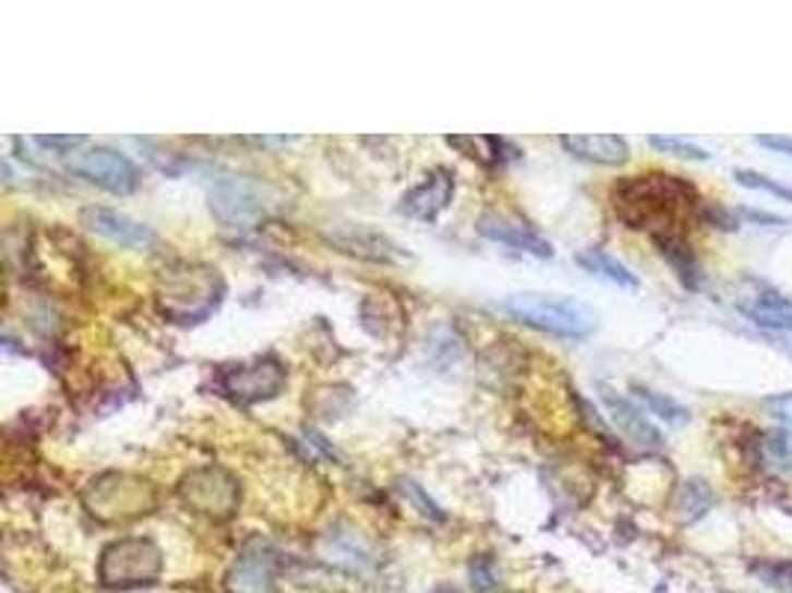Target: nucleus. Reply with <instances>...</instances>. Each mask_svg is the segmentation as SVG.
Segmentation results:
<instances>
[{
    "mask_svg": "<svg viewBox=\"0 0 792 593\" xmlns=\"http://www.w3.org/2000/svg\"><path fill=\"white\" fill-rule=\"evenodd\" d=\"M81 220L89 232L101 234L107 241H117L122 246H134V250H143V246L155 244V232L148 229L146 222L134 220L128 214H119L113 208H101V205H89L81 214Z\"/></svg>",
    "mask_w": 792,
    "mask_h": 593,
    "instance_id": "1a4fd4ad",
    "label": "nucleus"
},
{
    "mask_svg": "<svg viewBox=\"0 0 792 593\" xmlns=\"http://www.w3.org/2000/svg\"><path fill=\"white\" fill-rule=\"evenodd\" d=\"M614 211L629 229H650V234H671L683 208L697 205V191L676 176H633L614 187Z\"/></svg>",
    "mask_w": 792,
    "mask_h": 593,
    "instance_id": "f257e3e1",
    "label": "nucleus"
},
{
    "mask_svg": "<svg viewBox=\"0 0 792 593\" xmlns=\"http://www.w3.org/2000/svg\"><path fill=\"white\" fill-rule=\"evenodd\" d=\"M576 262H579L588 274L593 276H602V279H609L612 286H621V288H638V276L629 270L626 265H621L614 255H609L605 250H581L576 255Z\"/></svg>",
    "mask_w": 792,
    "mask_h": 593,
    "instance_id": "dca6fc26",
    "label": "nucleus"
},
{
    "mask_svg": "<svg viewBox=\"0 0 792 593\" xmlns=\"http://www.w3.org/2000/svg\"><path fill=\"white\" fill-rule=\"evenodd\" d=\"M635 398L645 403L647 410L659 419H665L671 424H686L688 422V410L686 407H680L676 401L665 398V395L653 392V389H641V386H635Z\"/></svg>",
    "mask_w": 792,
    "mask_h": 593,
    "instance_id": "aec40b11",
    "label": "nucleus"
},
{
    "mask_svg": "<svg viewBox=\"0 0 792 593\" xmlns=\"http://www.w3.org/2000/svg\"><path fill=\"white\" fill-rule=\"evenodd\" d=\"M286 386V368L271 356L264 360L243 362V365H232L220 374V389L232 401L238 403H255L276 398Z\"/></svg>",
    "mask_w": 792,
    "mask_h": 593,
    "instance_id": "423d86ee",
    "label": "nucleus"
},
{
    "mask_svg": "<svg viewBox=\"0 0 792 593\" xmlns=\"http://www.w3.org/2000/svg\"><path fill=\"white\" fill-rule=\"evenodd\" d=\"M790 591H792V576H790Z\"/></svg>",
    "mask_w": 792,
    "mask_h": 593,
    "instance_id": "cd10ccee",
    "label": "nucleus"
},
{
    "mask_svg": "<svg viewBox=\"0 0 792 593\" xmlns=\"http://www.w3.org/2000/svg\"><path fill=\"white\" fill-rule=\"evenodd\" d=\"M763 460L769 463V469L775 472H781V475H790L792 477V434L790 431H769V434L763 436Z\"/></svg>",
    "mask_w": 792,
    "mask_h": 593,
    "instance_id": "6ab92c4d",
    "label": "nucleus"
},
{
    "mask_svg": "<svg viewBox=\"0 0 792 593\" xmlns=\"http://www.w3.org/2000/svg\"><path fill=\"white\" fill-rule=\"evenodd\" d=\"M754 143L763 148H771L778 155H787L792 160V137H783V134H760V137H754Z\"/></svg>",
    "mask_w": 792,
    "mask_h": 593,
    "instance_id": "b1692460",
    "label": "nucleus"
},
{
    "mask_svg": "<svg viewBox=\"0 0 792 593\" xmlns=\"http://www.w3.org/2000/svg\"><path fill=\"white\" fill-rule=\"evenodd\" d=\"M223 279L214 267L181 265L160 279L158 306L176 324H200L220 306Z\"/></svg>",
    "mask_w": 792,
    "mask_h": 593,
    "instance_id": "f03ea898",
    "label": "nucleus"
},
{
    "mask_svg": "<svg viewBox=\"0 0 792 593\" xmlns=\"http://www.w3.org/2000/svg\"><path fill=\"white\" fill-rule=\"evenodd\" d=\"M452 196H455V176L448 170H433L419 187L404 193L401 211L407 217H416V220L431 222L448 208Z\"/></svg>",
    "mask_w": 792,
    "mask_h": 593,
    "instance_id": "9b49d317",
    "label": "nucleus"
},
{
    "mask_svg": "<svg viewBox=\"0 0 792 593\" xmlns=\"http://www.w3.org/2000/svg\"><path fill=\"white\" fill-rule=\"evenodd\" d=\"M445 143L452 148H457L464 158L478 160L484 167H496L502 160V140L499 137H487V134H469V137H445Z\"/></svg>",
    "mask_w": 792,
    "mask_h": 593,
    "instance_id": "f3484780",
    "label": "nucleus"
},
{
    "mask_svg": "<svg viewBox=\"0 0 792 593\" xmlns=\"http://www.w3.org/2000/svg\"><path fill=\"white\" fill-rule=\"evenodd\" d=\"M561 146L571 155L602 167H617L629 158V143L617 134H600V137H561Z\"/></svg>",
    "mask_w": 792,
    "mask_h": 593,
    "instance_id": "4468645a",
    "label": "nucleus"
},
{
    "mask_svg": "<svg viewBox=\"0 0 792 593\" xmlns=\"http://www.w3.org/2000/svg\"><path fill=\"white\" fill-rule=\"evenodd\" d=\"M653 244L659 246V253L665 255V262L674 267L676 279L688 288V291H697L700 282H704V274H700V262H697L695 250L688 246V241L680 232L671 234H653Z\"/></svg>",
    "mask_w": 792,
    "mask_h": 593,
    "instance_id": "2eb2a0df",
    "label": "nucleus"
},
{
    "mask_svg": "<svg viewBox=\"0 0 792 593\" xmlns=\"http://www.w3.org/2000/svg\"><path fill=\"white\" fill-rule=\"evenodd\" d=\"M600 398H602V403L609 407L612 422L617 424L626 436H633L635 443H641V445H653V448L662 445V434H659L653 424L647 422L645 413H641V410H635L633 403L626 401V398L614 395L609 386H600Z\"/></svg>",
    "mask_w": 792,
    "mask_h": 593,
    "instance_id": "ddd939ff",
    "label": "nucleus"
},
{
    "mask_svg": "<svg viewBox=\"0 0 792 593\" xmlns=\"http://www.w3.org/2000/svg\"><path fill=\"white\" fill-rule=\"evenodd\" d=\"M712 489H709L707 481H686L683 487H680V496H676V510H680V519L683 522H695L712 508Z\"/></svg>",
    "mask_w": 792,
    "mask_h": 593,
    "instance_id": "a211bd4d",
    "label": "nucleus"
},
{
    "mask_svg": "<svg viewBox=\"0 0 792 593\" xmlns=\"http://www.w3.org/2000/svg\"><path fill=\"white\" fill-rule=\"evenodd\" d=\"M407 493H410V496L416 498V501H419V505H422L424 513H431V517L440 519V508H436V505H433L431 498L424 496L422 489H419V484H412V481H407Z\"/></svg>",
    "mask_w": 792,
    "mask_h": 593,
    "instance_id": "bb28decb",
    "label": "nucleus"
},
{
    "mask_svg": "<svg viewBox=\"0 0 792 593\" xmlns=\"http://www.w3.org/2000/svg\"><path fill=\"white\" fill-rule=\"evenodd\" d=\"M733 176H736V181H740L742 187H748V191H763V193H771V196H778V199L792 202L790 184H781V181L766 179V176H760V172H754V170H736Z\"/></svg>",
    "mask_w": 792,
    "mask_h": 593,
    "instance_id": "4be33fe9",
    "label": "nucleus"
},
{
    "mask_svg": "<svg viewBox=\"0 0 792 593\" xmlns=\"http://www.w3.org/2000/svg\"><path fill=\"white\" fill-rule=\"evenodd\" d=\"M650 146L659 148V152H668V155H676V158H692V160H709L707 148H700L692 140L683 137H650L647 140Z\"/></svg>",
    "mask_w": 792,
    "mask_h": 593,
    "instance_id": "5701e85b",
    "label": "nucleus"
},
{
    "mask_svg": "<svg viewBox=\"0 0 792 593\" xmlns=\"http://www.w3.org/2000/svg\"><path fill=\"white\" fill-rule=\"evenodd\" d=\"M274 552L255 543L235 561V567L226 576L229 593H271L274 591Z\"/></svg>",
    "mask_w": 792,
    "mask_h": 593,
    "instance_id": "f8f14e48",
    "label": "nucleus"
},
{
    "mask_svg": "<svg viewBox=\"0 0 792 593\" xmlns=\"http://www.w3.org/2000/svg\"><path fill=\"white\" fill-rule=\"evenodd\" d=\"M212 211L220 217L226 226H250L262 217V193L255 184L238 176H217L208 187Z\"/></svg>",
    "mask_w": 792,
    "mask_h": 593,
    "instance_id": "6e6552de",
    "label": "nucleus"
},
{
    "mask_svg": "<svg viewBox=\"0 0 792 593\" xmlns=\"http://www.w3.org/2000/svg\"><path fill=\"white\" fill-rule=\"evenodd\" d=\"M36 143L45 148H57V152H65V155H72L74 146H81L84 137H36Z\"/></svg>",
    "mask_w": 792,
    "mask_h": 593,
    "instance_id": "393cba45",
    "label": "nucleus"
},
{
    "mask_svg": "<svg viewBox=\"0 0 792 593\" xmlns=\"http://www.w3.org/2000/svg\"><path fill=\"white\" fill-rule=\"evenodd\" d=\"M507 315L540 329L552 332L561 339H585L597 327V315L581 300L561 294H538V291H523V294H507L502 300Z\"/></svg>",
    "mask_w": 792,
    "mask_h": 593,
    "instance_id": "7ed1b4c3",
    "label": "nucleus"
},
{
    "mask_svg": "<svg viewBox=\"0 0 792 593\" xmlns=\"http://www.w3.org/2000/svg\"><path fill=\"white\" fill-rule=\"evenodd\" d=\"M736 214H740V217H748V220L754 222H763V226H790V220H783V217L769 211H751V208H742V211Z\"/></svg>",
    "mask_w": 792,
    "mask_h": 593,
    "instance_id": "a878e982",
    "label": "nucleus"
},
{
    "mask_svg": "<svg viewBox=\"0 0 792 593\" xmlns=\"http://www.w3.org/2000/svg\"><path fill=\"white\" fill-rule=\"evenodd\" d=\"M65 167L81 176V179L93 181L98 187H105L110 193H131L137 187V167L131 160L117 152V148L107 146H93L84 148V152H74L72 158L65 160Z\"/></svg>",
    "mask_w": 792,
    "mask_h": 593,
    "instance_id": "39448f33",
    "label": "nucleus"
},
{
    "mask_svg": "<svg viewBox=\"0 0 792 593\" xmlns=\"http://www.w3.org/2000/svg\"><path fill=\"white\" fill-rule=\"evenodd\" d=\"M181 496L202 513L232 517L235 510H238V501H241V487H238V481L229 472L208 467L184 477Z\"/></svg>",
    "mask_w": 792,
    "mask_h": 593,
    "instance_id": "0eeeda50",
    "label": "nucleus"
},
{
    "mask_svg": "<svg viewBox=\"0 0 792 593\" xmlns=\"http://www.w3.org/2000/svg\"><path fill=\"white\" fill-rule=\"evenodd\" d=\"M164 570V552L148 537H125L110 543L98 561V579L107 588H140L152 584Z\"/></svg>",
    "mask_w": 792,
    "mask_h": 593,
    "instance_id": "20e7f679",
    "label": "nucleus"
},
{
    "mask_svg": "<svg viewBox=\"0 0 792 593\" xmlns=\"http://www.w3.org/2000/svg\"><path fill=\"white\" fill-rule=\"evenodd\" d=\"M740 312L757 327L778 329V332H792V308H766L757 303H740Z\"/></svg>",
    "mask_w": 792,
    "mask_h": 593,
    "instance_id": "412c9836",
    "label": "nucleus"
},
{
    "mask_svg": "<svg viewBox=\"0 0 792 593\" xmlns=\"http://www.w3.org/2000/svg\"><path fill=\"white\" fill-rule=\"evenodd\" d=\"M478 232L490 238V241H499V244L517 246V250H526V253L538 255V258H552V244L538 232L531 229L528 222L517 220V217H507V214H484L481 222H478Z\"/></svg>",
    "mask_w": 792,
    "mask_h": 593,
    "instance_id": "9d476101",
    "label": "nucleus"
}]
</instances>
